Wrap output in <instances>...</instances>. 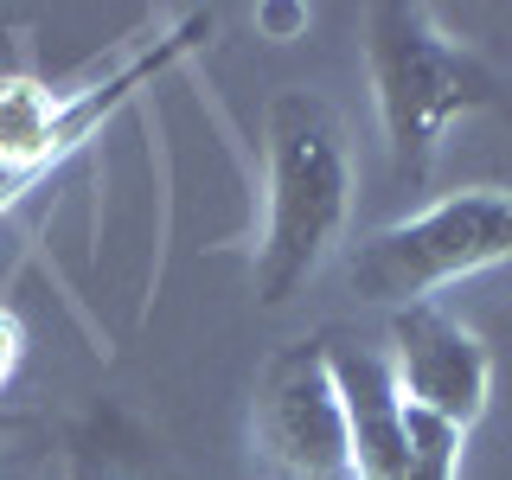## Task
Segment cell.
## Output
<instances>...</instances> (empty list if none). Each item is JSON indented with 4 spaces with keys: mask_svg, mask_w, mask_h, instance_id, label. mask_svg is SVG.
Instances as JSON below:
<instances>
[{
    "mask_svg": "<svg viewBox=\"0 0 512 480\" xmlns=\"http://www.w3.org/2000/svg\"><path fill=\"white\" fill-rule=\"evenodd\" d=\"M365 77H372L378 128L391 148V173L404 192H423L436 154L461 116L512 122V71L461 45L429 7L378 0L365 7Z\"/></svg>",
    "mask_w": 512,
    "mask_h": 480,
    "instance_id": "cell-1",
    "label": "cell"
},
{
    "mask_svg": "<svg viewBox=\"0 0 512 480\" xmlns=\"http://www.w3.org/2000/svg\"><path fill=\"white\" fill-rule=\"evenodd\" d=\"M352 218V154L327 96L276 90L263 109V237L256 301L282 308L314 282Z\"/></svg>",
    "mask_w": 512,
    "mask_h": 480,
    "instance_id": "cell-2",
    "label": "cell"
},
{
    "mask_svg": "<svg viewBox=\"0 0 512 480\" xmlns=\"http://www.w3.org/2000/svg\"><path fill=\"white\" fill-rule=\"evenodd\" d=\"M500 263H512V192L468 186L372 231L346 256V282L372 308H410Z\"/></svg>",
    "mask_w": 512,
    "mask_h": 480,
    "instance_id": "cell-3",
    "label": "cell"
},
{
    "mask_svg": "<svg viewBox=\"0 0 512 480\" xmlns=\"http://www.w3.org/2000/svg\"><path fill=\"white\" fill-rule=\"evenodd\" d=\"M250 429H256V455L269 461L276 480H352L346 416H340V391H333L320 333L282 346L263 365Z\"/></svg>",
    "mask_w": 512,
    "mask_h": 480,
    "instance_id": "cell-4",
    "label": "cell"
},
{
    "mask_svg": "<svg viewBox=\"0 0 512 480\" xmlns=\"http://www.w3.org/2000/svg\"><path fill=\"white\" fill-rule=\"evenodd\" d=\"M384 365L397 378V397L423 416H442L455 429H474L487 416L493 397V352L487 340L455 320L436 301H410V308H391V346H384Z\"/></svg>",
    "mask_w": 512,
    "mask_h": 480,
    "instance_id": "cell-5",
    "label": "cell"
},
{
    "mask_svg": "<svg viewBox=\"0 0 512 480\" xmlns=\"http://www.w3.org/2000/svg\"><path fill=\"white\" fill-rule=\"evenodd\" d=\"M320 352H327L333 391H340L352 480H397L404 474V397L384 365V346H365L333 327L320 333Z\"/></svg>",
    "mask_w": 512,
    "mask_h": 480,
    "instance_id": "cell-6",
    "label": "cell"
},
{
    "mask_svg": "<svg viewBox=\"0 0 512 480\" xmlns=\"http://www.w3.org/2000/svg\"><path fill=\"white\" fill-rule=\"evenodd\" d=\"M58 480H160L148 442L135 436V423L122 416H90V423L71 429L58 461Z\"/></svg>",
    "mask_w": 512,
    "mask_h": 480,
    "instance_id": "cell-7",
    "label": "cell"
},
{
    "mask_svg": "<svg viewBox=\"0 0 512 480\" xmlns=\"http://www.w3.org/2000/svg\"><path fill=\"white\" fill-rule=\"evenodd\" d=\"M461 442L468 429L404 404V474L397 480H461Z\"/></svg>",
    "mask_w": 512,
    "mask_h": 480,
    "instance_id": "cell-8",
    "label": "cell"
},
{
    "mask_svg": "<svg viewBox=\"0 0 512 480\" xmlns=\"http://www.w3.org/2000/svg\"><path fill=\"white\" fill-rule=\"evenodd\" d=\"M20 365H26V327H20V314L0 301V391L20 378Z\"/></svg>",
    "mask_w": 512,
    "mask_h": 480,
    "instance_id": "cell-9",
    "label": "cell"
},
{
    "mask_svg": "<svg viewBox=\"0 0 512 480\" xmlns=\"http://www.w3.org/2000/svg\"><path fill=\"white\" fill-rule=\"evenodd\" d=\"M314 13L301 7V0H269V7H256V26L269 32V39H295V32H308Z\"/></svg>",
    "mask_w": 512,
    "mask_h": 480,
    "instance_id": "cell-10",
    "label": "cell"
},
{
    "mask_svg": "<svg viewBox=\"0 0 512 480\" xmlns=\"http://www.w3.org/2000/svg\"><path fill=\"white\" fill-rule=\"evenodd\" d=\"M0 480H45V474L32 468L26 455H7V448H0Z\"/></svg>",
    "mask_w": 512,
    "mask_h": 480,
    "instance_id": "cell-11",
    "label": "cell"
}]
</instances>
